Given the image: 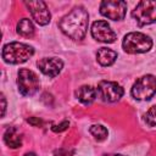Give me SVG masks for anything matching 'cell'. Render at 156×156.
<instances>
[{"instance_id":"cell-1","label":"cell","mask_w":156,"mask_h":156,"mask_svg":"<svg viewBox=\"0 0 156 156\" xmlns=\"http://www.w3.org/2000/svg\"><path fill=\"white\" fill-rule=\"evenodd\" d=\"M88 23V11L83 6H76L61 18L58 27L68 38L73 40H82L87 34Z\"/></svg>"},{"instance_id":"cell-2","label":"cell","mask_w":156,"mask_h":156,"mask_svg":"<svg viewBox=\"0 0 156 156\" xmlns=\"http://www.w3.org/2000/svg\"><path fill=\"white\" fill-rule=\"evenodd\" d=\"M1 55L5 62L11 65H18L29 60L34 55V49L28 44L12 41L4 45Z\"/></svg>"},{"instance_id":"cell-3","label":"cell","mask_w":156,"mask_h":156,"mask_svg":"<svg viewBox=\"0 0 156 156\" xmlns=\"http://www.w3.org/2000/svg\"><path fill=\"white\" fill-rule=\"evenodd\" d=\"M122 48L128 54L147 52L152 48V40L149 35L140 32H130L124 35Z\"/></svg>"},{"instance_id":"cell-4","label":"cell","mask_w":156,"mask_h":156,"mask_svg":"<svg viewBox=\"0 0 156 156\" xmlns=\"http://www.w3.org/2000/svg\"><path fill=\"white\" fill-rule=\"evenodd\" d=\"M130 94L135 100H150L156 94V77L145 74L138 78L132 87Z\"/></svg>"},{"instance_id":"cell-5","label":"cell","mask_w":156,"mask_h":156,"mask_svg":"<svg viewBox=\"0 0 156 156\" xmlns=\"http://www.w3.org/2000/svg\"><path fill=\"white\" fill-rule=\"evenodd\" d=\"M132 17L135 20L139 27L151 24L156 22V1L143 0L136 4L132 11Z\"/></svg>"},{"instance_id":"cell-6","label":"cell","mask_w":156,"mask_h":156,"mask_svg":"<svg viewBox=\"0 0 156 156\" xmlns=\"http://www.w3.org/2000/svg\"><path fill=\"white\" fill-rule=\"evenodd\" d=\"M17 87L23 96H33L40 88V80L33 71L21 68L17 73Z\"/></svg>"},{"instance_id":"cell-7","label":"cell","mask_w":156,"mask_h":156,"mask_svg":"<svg viewBox=\"0 0 156 156\" xmlns=\"http://www.w3.org/2000/svg\"><path fill=\"white\" fill-rule=\"evenodd\" d=\"M127 12V2L123 0H105L100 4V13L112 21H122Z\"/></svg>"},{"instance_id":"cell-8","label":"cell","mask_w":156,"mask_h":156,"mask_svg":"<svg viewBox=\"0 0 156 156\" xmlns=\"http://www.w3.org/2000/svg\"><path fill=\"white\" fill-rule=\"evenodd\" d=\"M98 93H99L102 101H105V102H116L123 96L124 90L116 82L101 80L98 84Z\"/></svg>"},{"instance_id":"cell-9","label":"cell","mask_w":156,"mask_h":156,"mask_svg":"<svg viewBox=\"0 0 156 156\" xmlns=\"http://www.w3.org/2000/svg\"><path fill=\"white\" fill-rule=\"evenodd\" d=\"M24 5L27 6V9L29 10L33 20L39 24V26H46L50 20H51V13L48 9V5L41 1V0H37V1H24Z\"/></svg>"},{"instance_id":"cell-10","label":"cell","mask_w":156,"mask_h":156,"mask_svg":"<svg viewBox=\"0 0 156 156\" xmlns=\"http://www.w3.org/2000/svg\"><path fill=\"white\" fill-rule=\"evenodd\" d=\"M91 35L95 40L111 44L116 40V33L106 21H95L91 26Z\"/></svg>"},{"instance_id":"cell-11","label":"cell","mask_w":156,"mask_h":156,"mask_svg":"<svg viewBox=\"0 0 156 156\" xmlns=\"http://www.w3.org/2000/svg\"><path fill=\"white\" fill-rule=\"evenodd\" d=\"M37 66L43 74L54 78L62 71L63 62L58 57H43L37 62Z\"/></svg>"},{"instance_id":"cell-12","label":"cell","mask_w":156,"mask_h":156,"mask_svg":"<svg viewBox=\"0 0 156 156\" xmlns=\"http://www.w3.org/2000/svg\"><path fill=\"white\" fill-rule=\"evenodd\" d=\"M4 141L11 149H17L22 145V135L15 127H10L4 133Z\"/></svg>"},{"instance_id":"cell-13","label":"cell","mask_w":156,"mask_h":156,"mask_svg":"<svg viewBox=\"0 0 156 156\" xmlns=\"http://www.w3.org/2000/svg\"><path fill=\"white\" fill-rule=\"evenodd\" d=\"M117 58V52L108 48H100L96 52V61L101 66H111Z\"/></svg>"},{"instance_id":"cell-14","label":"cell","mask_w":156,"mask_h":156,"mask_svg":"<svg viewBox=\"0 0 156 156\" xmlns=\"http://www.w3.org/2000/svg\"><path fill=\"white\" fill-rule=\"evenodd\" d=\"M77 98L78 100L84 105H90L95 98H96V89L91 85H82L77 90Z\"/></svg>"},{"instance_id":"cell-15","label":"cell","mask_w":156,"mask_h":156,"mask_svg":"<svg viewBox=\"0 0 156 156\" xmlns=\"http://www.w3.org/2000/svg\"><path fill=\"white\" fill-rule=\"evenodd\" d=\"M34 26L29 18H22L17 22L16 26V32L23 37V38H33L34 35Z\"/></svg>"},{"instance_id":"cell-16","label":"cell","mask_w":156,"mask_h":156,"mask_svg":"<svg viewBox=\"0 0 156 156\" xmlns=\"http://www.w3.org/2000/svg\"><path fill=\"white\" fill-rule=\"evenodd\" d=\"M89 132L96 141H104L107 138V134H108L107 129L101 124H93L89 128Z\"/></svg>"},{"instance_id":"cell-17","label":"cell","mask_w":156,"mask_h":156,"mask_svg":"<svg viewBox=\"0 0 156 156\" xmlns=\"http://www.w3.org/2000/svg\"><path fill=\"white\" fill-rule=\"evenodd\" d=\"M144 121L149 127H155L156 126V105L151 106L147 112L144 115Z\"/></svg>"},{"instance_id":"cell-18","label":"cell","mask_w":156,"mask_h":156,"mask_svg":"<svg viewBox=\"0 0 156 156\" xmlns=\"http://www.w3.org/2000/svg\"><path fill=\"white\" fill-rule=\"evenodd\" d=\"M68 126H69V122H68L67 119H65V121H62L60 124H52L51 130L55 132V133H61V132L66 130V129L68 128Z\"/></svg>"},{"instance_id":"cell-19","label":"cell","mask_w":156,"mask_h":156,"mask_svg":"<svg viewBox=\"0 0 156 156\" xmlns=\"http://www.w3.org/2000/svg\"><path fill=\"white\" fill-rule=\"evenodd\" d=\"M54 156H73V150L57 149L54 151Z\"/></svg>"},{"instance_id":"cell-20","label":"cell","mask_w":156,"mask_h":156,"mask_svg":"<svg viewBox=\"0 0 156 156\" xmlns=\"http://www.w3.org/2000/svg\"><path fill=\"white\" fill-rule=\"evenodd\" d=\"M27 122L29 123V124H32L33 127H41L43 126V121L40 119V118H38V117H29V118H27Z\"/></svg>"},{"instance_id":"cell-21","label":"cell","mask_w":156,"mask_h":156,"mask_svg":"<svg viewBox=\"0 0 156 156\" xmlns=\"http://www.w3.org/2000/svg\"><path fill=\"white\" fill-rule=\"evenodd\" d=\"M5 111H6V99L4 94H1V117L5 116Z\"/></svg>"},{"instance_id":"cell-22","label":"cell","mask_w":156,"mask_h":156,"mask_svg":"<svg viewBox=\"0 0 156 156\" xmlns=\"http://www.w3.org/2000/svg\"><path fill=\"white\" fill-rule=\"evenodd\" d=\"M102 156H126V155H122V154H104Z\"/></svg>"},{"instance_id":"cell-23","label":"cell","mask_w":156,"mask_h":156,"mask_svg":"<svg viewBox=\"0 0 156 156\" xmlns=\"http://www.w3.org/2000/svg\"><path fill=\"white\" fill-rule=\"evenodd\" d=\"M23 156H37V155H35L34 152H26Z\"/></svg>"}]
</instances>
